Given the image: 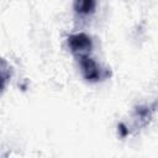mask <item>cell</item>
Returning <instances> with one entry per match:
<instances>
[{"label": "cell", "instance_id": "obj_1", "mask_svg": "<svg viewBox=\"0 0 158 158\" xmlns=\"http://www.w3.org/2000/svg\"><path fill=\"white\" fill-rule=\"evenodd\" d=\"M68 47H69L70 52L79 58L81 56H89V53L93 48V42L88 35L75 33V35H70L68 37Z\"/></svg>", "mask_w": 158, "mask_h": 158}, {"label": "cell", "instance_id": "obj_2", "mask_svg": "<svg viewBox=\"0 0 158 158\" xmlns=\"http://www.w3.org/2000/svg\"><path fill=\"white\" fill-rule=\"evenodd\" d=\"M78 59L81 74L88 81H98L102 78V70L93 58H90L89 56H81Z\"/></svg>", "mask_w": 158, "mask_h": 158}, {"label": "cell", "instance_id": "obj_3", "mask_svg": "<svg viewBox=\"0 0 158 158\" xmlns=\"http://www.w3.org/2000/svg\"><path fill=\"white\" fill-rule=\"evenodd\" d=\"M95 0H74V10L78 14L88 15L95 10Z\"/></svg>", "mask_w": 158, "mask_h": 158}]
</instances>
